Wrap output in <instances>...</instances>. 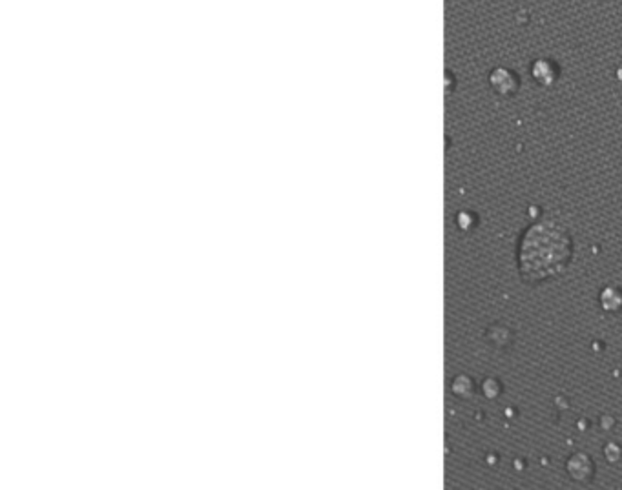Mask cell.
I'll list each match as a JSON object with an SVG mask.
<instances>
[{
  "instance_id": "obj_7",
  "label": "cell",
  "mask_w": 622,
  "mask_h": 490,
  "mask_svg": "<svg viewBox=\"0 0 622 490\" xmlns=\"http://www.w3.org/2000/svg\"><path fill=\"white\" fill-rule=\"evenodd\" d=\"M482 390H484L485 397H491V399H495V397L500 394L502 386L496 379H485L484 385H482Z\"/></svg>"
},
{
  "instance_id": "obj_2",
  "label": "cell",
  "mask_w": 622,
  "mask_h": 490,
  "mask_svg": "<svg viewBox=\"0 0 622 490\" xmlns=\"http://www.w3.org/2000/svg\"><path fill=\"white\" fill-rule=\"evenodd\" d=\"M566 469H568V472H570V476L575 479V481L590 483L591 479H593L595 465L586 454H573V456L568 459Z\"/></svg>"
},
{
  "instance_id": "obj_5",
  "label": "cell",
  "mask_w": 622,
  "mask_h": 490,
  "mask_svg": "<svg viewBox=\"0 0 622 490\" xmlns=\"http://www.w3.org/2000/svg\"><path fill=\"white\" fill-rule=\"evenodd\" d=\"M601 304L606 312H618L622 310V290L615 286H608L601 294Z\"/></svg>"
},
{
  "instance_id": "obj_3",
  "label": "cell",
  "mask_w": 622,
  "mask_h": 490,
  "mask_svg": "<svg viewBox=\"0 0 622 490\" xmlns=\"http://www.w3.org/2000/svg\"><path fill=\"white\" fill-rule=\"evenodd\" d=\"M489 82H491L493 89L500 95H513L517 94L520 81L515 77L513 71L505 68H496L491 75H489Z\"/></svg>"
},
{
  "instance_id": "obj_1",
  "label": "cell",
  "mask_w": 622,
  "mask_h": 490,
  "mask_svg": "<svg viewBox=\"0 0 622 490\" xmlns=\"http://www.w3.org/2000/svg\"><path fill=\"white\" fill-rule=\"evenodd\" d=\"M518 270L525 283L538 284L562 276L573 257V241L555 219L533 223L518 244Z\"/></svg>"
},
{
  "instance_id": "obj_8",
  "label": "cell",
  "mask_w": 622,
  "mask_h": 490,
  "mask_svg": "<svg viewBox=\"0 0 622 490\" xmlns=\"http://www.w3.org/2000/svg\"><path fill=\"white\" fill-rule=\"evenodd\" d=\"M604 456H606V458L610 459L611 463L618 461V459L622 458L621 446H617V445H613V443H610V445H608L606 449H604Z\"/></svg>"
},
{
  "instance_id": "obj_6",
  "label": "cell",
  "mask_w": 622,
  "mask_h": 490,
  "mask_svg": "<svg viewBox=\"0 0 622 490\" xmlns=\"http://www.w3.org/2000/svg\"><path fill=\"white\" fill-rule=\"evenodd\" d=\"M453 392H455L456 397L468 399L475 392V385H473V381L468 376H458L453 381Z\"/></svg>"
},
{
  "instance_id": "obj_4",
  "label": "cell",
  "mask_w": 622,
  "mask_h": 490,
  "mask_svg": "<svg viewBox=\"0 0 622 490\" xmlns=\"http://www.w3.org/2000/svg\"><path fill=\"white\" fill-rule=\"evenodd\" d=\"M533 77L537 79L542 86H551L558 77L557 66L549 61H537L531 66Z\"/></svg>"
}]
</instances>
